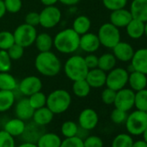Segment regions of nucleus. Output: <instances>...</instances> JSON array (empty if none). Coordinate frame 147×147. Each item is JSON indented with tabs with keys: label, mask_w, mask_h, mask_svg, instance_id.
I'll return each instance as SVG.
<instances>
[{
	"label": "nucleus",
	"mask_w": 147,
	"mask_h": 147,
	"mask_svg": "<svg viewBox=\"0 0 147 147\" xmlns=\"http://www.w3.org/2000/svg\"><path fill=\"white\" fill-rule=\"evenodd\" d=\"M35 67L41 75L54 77L60 73L61 62L55 54L51 51L40 52L36 57Z\"/></svg>",
	"instance_id": "f257e3e1"
},
{
	"label": "nucleus",
	"mask_w": 147,
	"mask_h": 147,
	"mask_svg": "<svg viewBox=\"0 0 147 147\" xmlns=\"http://www.w3.org/2000/svg\"><path fill=\"white\" fill-rule=\"evenodd\" d=\"M53 44L56 50L62 54L75 53L79 49L80 35L73 29L62 30L53 38Z\"/></svg>",
	"instance_id": "f03ea898"
},
{
	"label": "nucleus",
	"mask_w": 147,
	"mask_h": 147,
	"mask_svg": "<svg viewBox=\"0 0 147 147\" xmlns=\"http://www.w3.org/2000/svg\"><path fill=\"white\" fill-rule=\"evenodd\" d=\"M88 70L84 57L81 55L70 56L64 64L65 75L72 82L85 79Z\"/></svg>",
	"instance_id": "7ed1b4c3"
},
{
	"label": "nucleus",
	"mask_w": 147,
	"mask_h": 147,
	"mask_svg": "<svg viewBox=\"0 0 147 147\" xmlns=\"http://www.w3.org/2000/svg\"><path fill=\"white\" fill-rule=\"evenodd\" d=\"M71 102V95L67 90L56 89L47 96L46 107L49 108L54 114H61L69 108Z\"/></svg>",
	"instance_id": "20e7f679"
},
{
	"label": "nucleus",
	"mask_w": 147,
	"mask_h": 147,
	"mask_svg": "<svg viewBox=\"0 0 147 147\" xmlns=\"http://www.w3.org/2000/svg\"><path fill=\"white\" fill-rule=\"evenodd\" d=\"M97 36L100 45L111 49L120 42L121 38L119 29L112 24L110 22L103 24L100 27Z\"/></svg>",
	"instance_id": "39448f33"
},
{
	"label": "nucleus",
	"mask_w": 147,
	"mask_h": 147,
	"mask_svg": "<svg viewBox=\"0 0 147 147\" xmlns=\"http://www.w3.org/2000/svg\"><path fill=\"white\" fill-rule=\"evenodd\" d=\"M125 124L130 135H142L147 126V115L145 112L136 110L127 116Z\"/></svg>",
	"instance_id": "423d86ee"
},
{
	"label": "nucleus",
	"mask_w": 147,
	"mask_h": 147,
	"mask_svg": "<svg viewBox=\"0 0 147 147\" xmlns=\"http://www.w3.org/2000/svg\"><path fill=\"white\" fill-rule=\"evenodd\" d=\"M13 36L16 43L21 45L24 48H27L35 43L37 31L36 27L30 26L24 23L16 28L13 32Z\"/></svg>",
	"instance_id": "0eeeda50"
},
{
	"label": "nucleus",
	"mask_w": 147,
	"mask_h": 147,
	"mask_svg": "<svg viewBox=\"0 0 147 147\" xmlns=\"http://www.w3.org/2000/svg\"><path fill=\"white\" fill-rule=\"evenodd\" d=\"M129 73L123 67H114L107 74L106 86L114 91H119L128 84Z\"/></svg>",
	"instance_id": "6e6552de"
},
{
	"label": "nucleus",
	"mask_w": 147,
	"mask_h": 147,
	"mask_svg": "<svg viewBox=\"0 0 147 147\" xmlns=\"http://www.w3.org/2000/svg\"><path fill=\"white\" fill-rule=\"evenodd\" d=\"M40 24L45 29H52L55 27L61 19V12L59 8L55 5L45 6L39 13Z\"/></svg>",
	"instance_id": "1a4fd4ad"
},
{
	"label": "nucleus",
	"mask_w": 147,
	"mask_h": 147,
	"mask_svg": "<svg viewBox=\"0 0 147 147\" xmlns=\"http://www.w3.org/2000/svg\"><path fill=\"white\" fill-rule=\"evenodd\" d=\"M135 92L131 88H122L116 93L114 107L125 112L130 111L134 107Z\"/></svg>",
	"instance_id": "9d476101"
},
{
	"label": "nucleus",
	"mask_w": 147,
	"mask_h": 147,
	"mask_svg": "<svg viewBox=\"0 0 147 147\" xmlns=\"http://www.w3.org/2000/svg\"><path fill=\"white\" fill-rule=\"evenodd\" d=\"M99 123V115L92 108L83 109L78 117V124L82 130L91 131L94 129Z\"/></svg>",
	"instance_id": "9b49d317"
},
{
	"label": "nucleus",
	"mask_w": 147,
	"mask_h": 147,
	"mask_svg": "<svg viewBox=\"0 0 147 147\" xmlns=\"http://www.w3.org/2000/svg\"><path fill=\"white\" fill-rule=\"evenodd\" d=\"M18 88L22 94L29 97L31 94L42 90V82L40 78L35 76H30L24 78L18 84Z\"/></svg>",
	"instance_id": "f8f14e48"
},
{
	"label": "nucleus",
	"mask_w": 147,
	"mask_h": 147,
	"mask_svg": "<svg viewBox=\"0 0 147 147\" xmlns=\"http://www.w3.org/2000/svg\"><path fill=\"white\" fill-rule=\"evenodd\" d=\"M100 46V40L97 34L88 32L80 36V45L79 49H82L84 52L94 53L96 52Z\"/></svg>",
	"instance_id": "ddd939ff"
},
{
	"label": "nucleus",
	"mask_w": 147,
	"mask_h": 147,
	"mask_svg": "<svg viewBox=\"0 0 147 147\" xmlns=\"http://www.w3.org/2000/svg\"><path fill=\"white\" fill-rule=\"evenodd\" d=\"M91 88H100L106 85L107 72L101 70L99 67L89 69L85 78Z\"/></svg>",
	"instance_id": "4468645a"
},
{
	"label": "nucleus",
	"mask_w": 147,
	"mask_h": 147,
	"mask_svg": "<svg viewBox=\"0 0 147 147\" xmlns=\"http://www.w3.org/2000/svg\"><path fill=\"white\" fill-rule=\"evenodd\" d=\"M112 49L115 58L124 62L131 61L135 52L134 49L130 43L121 41L119 43H117Z\"/></svg>",
	"instance_id": "2eb2a0df"
},
{
	"label": "nucleus",
	"mask_w": 147,
	"mask_h": 147,
	"mask_svg": "<svg viewBox=\"0 0 147 147\" xmlns=\"http://www.w3.org/2000/svg\"><path fill=\"white\" fill-rule=\"evenodd\" d=\"M110 23L117 28H125L126 25L131 21L132 15L129 10L125 8L113 11L110 14Z\"/></svg>",
	"instance_id": "dca6fc26"
},
{
	"label": "nucleus",
	"mask_w": 147,
	"mask_h": 147,
	"mask_svg": "<svg viewBox=\"0 0 147 147\" xmlns=\"http://www.w3.org/2000/svg\"><path fill=\"white\" fill-rule=\"evenodd\" d=\"M131 64L135 71L141 72L147 76V48H142L134 52Z\"/></svg>",
	"instance_id": "f3484780"
},
{
	"label": "nucleus",
	"mask_w": 147,
	"mask_h": 147,
	"mask_svg": "<svg viewBox=\"0 0 147 147\" xmlns=\"http://www.w3.org/2000/svg\"><path fill=\"white\" fill-rule=\"evenodd\" d=\"M34 111L35 109L30 106L28 98L21 99L19 101H18L15 107V114L17 118L24 121L31 119Z\"/></svg>",
	"instance_id": "a211bd4d"
},
{
	"label": "nucleus",
	"mask_w": 147,
	"mask_h": 147,
	"mask_svg": "<svg viewBox=\"0 0 147 147\" xmlns=\"http://www.w3.org/2000/svg\"><path fill=\"white\" fill-rule=\"evenodd\" d=\"M129 11L133 18L147 22V0H132Z\"/></svg>",
	"instance_id": "6ab92c4d"
},
{
	"label": "nucleus",
	"mask_w": 147,
	"mask_h": 147,
	"mask_svg": "<svg viewBox=\"0 0 147 147\" xmlns=\"http://www.w3.org/2000/svg\"><path fill=\"white\" fill-rule=\"evenodd\" d=\"M54 115L55 114L53 113V112L45 106L34 111L32 119L35 124L41 126H44L52 122Z\"/></svg>",
	"instance_id": "aec40b11"
},
{
	"label": "nucleus",
	"mask_w": 147,
	"mask_h": 147,
	"mask_svg": "<svg viewBox=\"0 0 147 147\" xmlns=\"http://www.w3.org/2000/svg\"><path fill=\"white\" fill-rule=\"evenodd\" d=\"M128 84L134 92L144 89L147 87V76L141 72L134 71L129 74Z\"/></svg>",
	"instance_id": "412c9836"
},
{
	"label": "nucleus",
	"mask_w": 147,
	"mask_h": 147,
	"mask_svg": "<svg viewBox=\"0 0 147 147\" xmlns=\"http://www.w3.org/2000/svg\"><path fill=\"white\" fill-rule=\"evenodd\" d=\"M25 127H26V124L24 120L18 118H14L9 119L5 124L4 130L15 138V137L22 136L23 133L24 132Z\"/></svg>",
	"instance_id": "4be33fe9"
},
{
	"label": "nucleus",
	"mask_w": 147,
	"mask_h": 147,
	"mask_svg": "<svg viewBox=\"0 0 147 147\" xmlns=\"http://www.w3.org/2000/svg\"><path fill=\"white\" fill-rule=\"evenodd\" d=\"M61 138L55 132L42 133L36 142L37 147H60Z\"/></svg>",
	"instance_id": "5701e85b"
},
{
	"label": "nucleus",
	"mask_w": 147,
	"mask_h": 147,
	"mask_svg": "<svg viewBox=\"0 0 147 147\" xmlns=\"http://www.w3.org/2000/svg\"><path fill=\"white\" fill-rule=\"evenodd\" d=\"M125 30L130 38L134 40L140 39L144 34V23L132 18L131 21L126 25Z\"/></svg>",
	"instance_id": "b1692460"
},
{
	"label": "nucleus",
	"mask_w": 147,
	"mask_h": 147,
	"mask_svg": "<svg viewBox=\"0 0 147 147\" xmlns=\"http://www.w3.org/2000/svg\"><path fill=\"white\" fill-rule=\"evenodd\" d=\"M14 91L0 90V113L10 110L15 104Z\"/></svg>",
	"instance_id": "393cba45"
},
{
	"label": "nucleus",
	"mask_w": 147,
	"mask_h": 147,
	"mask_svg": "<svg viewBox=\"0 0 147 147\" xmlns=\"http://www.w3.org/2000/svg\"><path fill=\"white\" fill-rule=\"evenodd\" d=\"M91 25L92 24H91V20L89 19V18L84 15H81L74 20L72 29L77 34L82 36L89 31Z\"/></svg>",
	"instance_id": "a878e982"
},
{
	"label": "nucleus",
	"mask_w": 147,
	"mask_h": 147,
	"mask_svg": "<svg viewBox=\"0 0 147 147\" xmlns=\"http://www.w3.org/2000/svg\"><path fill=\"white\" fill-rule=\"evenodd\" d=\"M35 43H36V47L39 50V52L50 51V49L54 46L53 38L51 37V36L49 34H48L46 32L37 34Z\"/></svg>",
	"instance_id": "bb28decb"
},
{
	"label": "nucleus",
	"mask_w": 147,
	"mask_h": 147,
	"mask_svg": "<svg viewBox=\"0 0 147 147\" xmlns=\"http://www.w3.org/2000/svg\"><path fill=\"white\" fill-rule=\"evenodd\" d=\"M18 87L15 77L9 72H0V90L14 91Z\"/></svg>",
	"instance_id": "cd10ccee"
},
{
	"label": "nucleus",
	"mask_w": 147,
	"mask_h": 147,
	"mask_svg": "<svg viewBox=\"0 0 147 147\" xmlns=\"http://www.w3.org/2000/svg\"><path fill=\"white\" fill-rule=\"evenodd\" d=\"M117 59L113 53H105L99 57L98 67L105 72H109L115 67Z\"/></svg>",
	"instance_id": "c85d7f7f"
},
{
	"label": "nucleus",
	"mask_w": 147,
	"mask_h": 147,
	"mask_svg": "<svg viewBox=\"0 0 147 147\" xmlns=\"http://www.w3.org/2000/svg\"><path fill=\"white\" fill-rule=\"evenodd\" d=\"M73 82L74 83H73L72 90L76 96L79 98H85L90 94L91 87L89 86V84L87 82L85 79L76 81Z\"/></svg>",
	"instance_id": "c756f323"
},
{
	"label": "nucleus",
	"mask_w": 147,
	"mask_h": 147,
	"mask_svg": "<svg viewBox=\"0 0 147 147\" xmlns=\"http://www.w3.org/2000/svg\"><path fill=\"white\" fill-rule=\"evenodd\" d=\"M61 132L64 138H71L78 135L79 126L78 125L72 120H67L62 123L61 126Z\"/></svg>",
	"instance_id": "7c9ffc66"
},
{
	"label": "nucleus",
	"mask_w": 147,
	"mask_h": 147,
	"mask_svg": "<svg viewBox=\"0 0 147 147\" xmlns=\"http://www.w3.org/2000/svg\"><path fill=\"white\" fill-rule=\"evenodd\" d=\"M134 107L137 110L145 112L147 110V89H142L135 92Z\"/></svg>",
	"instance_id": "2f4dec72"
},
{
	"label": "nucleus",
	"mask_w": 147,
	"mask_h": 147,
	"mask_svg": "<svg viewBox=\"0 0 147 147\" xmlns=\"http://www.w3.org/2000/svg\"><path fill=\"white\" fill-rule=\"evenodd\" d=\"M133 139L130 134L120 133L118 134L112 142V147H131Z\"/></svg>",
	"instance_id": "473e14b6"
},
{
	"label": "nucleus",
	"mask_w": 147,
	"mask_h": 147,
	"mask_svg": "<svg viewBox=\"0 0 147 147\" xmlns=\"http://www.w3.org/2000/svg\"><path fill=\"white\" fill-rule=\"evenodd\" d=\"M28 99H29L30 106L35 110L46 106L47 96L42 91H39V92H36V93L31 94L30 96L28 97Z\"/></svg>",
	"instance_id": "72a5a7b5"
},
{
	"label": "nucleus",
	"mask_w": 147,
	"mask_h": 147,
	"mask_svg": "<svg viewBox=\"0 0 147 147\" xmlns=\"http://www.w3.org/2000/svg\"><path fill=\"white\" fill-rule=\"evenodd\" d=\"M14 43H15V39H14L13 33L7 30L0 31V49L7 50Z\"/></svg>",
	"instance_id": "f704fd0d"
},
{
	"label": "nucleus",
	"mask_w": 147,
	"mask_h": 147,
	"mask_svg": "<svg viewBox=\"0 0 147 147\" xmlns=\"http://www.w3.org/2000/svg\"><path fill=\"white\" fill-rule=\"evenodd\" d=\"M128 0H102L103 5L108 11H116L125 8Z\"/></svg>",
	"instance_id": "c9c22d12"
},
{
	"label": "nucleus",
	"mask_w": 147,
	"mask_h": 147,
	"mask_svg": "<svg viewBox=\"0 0 147 147\" xmlns=\"http://www.w3.org/2000/svg\"><path fill=\"white\" fill-rule=\"evenodd\" d=\"M11 61L7 50L0 49V72H9L11 68Z\"/></svg>",
	"instance_id": "e433bc0d"
},
{
	"label": "nucleus",
	"mask_w": 147,
	"mask_h": 147,
	"mask_svg": "<svg viewBox=\"0 0 147 147\" xmlns=\"http://www.w3.org/2000/svg\"><path fill=\"white\" fill-rule=\"evenodd\" d=\"M60 147H84L83 139L78 135L71 138H65L61 140Z\"/></svg>",
	"instance_id": "4c0bfd02"
},
{
	"label": "nucleus",
	"mask_w": 147,
	"mask_h": 147,
	"mask_svg": "<svg viewBox=\"0 0 147 147\" xmlns=\"http://www.w3.org/2000/svg\"><path fill=\"white\" fill-rule=\"evenodd\" d=\"M0 147H16L15 138L4 129L0 131Z\"/></svg>",
	"instance_id": "58836bf2"
},
{
	"label": "nucleus",
	"mask_w": 147,
	"mask_h": 147,
	"mask_svg": "<svg viewBox=\"0 0 147 147\" xmlns=\"http://www.w3.org/2000/svg\"><path fill=\"white\" fill-rule=\"evenodd\" d=\"M127 116H128L127 112H125L123 110H120V109L115 107L112 111L110 118H111V120L114 124L120 125V124H123V123L125 122V120L127 119Z\"/></svg>",
	"instance_id": "ea45409f"
},
{
	"label": "nucleus",
	"mask_w": 147,
	"mask_h": 147,
	"mask_svg": "<svg viewBox=\"0 0 147 147\" xmlns=\"http://www.w3.org/2000/svg\"><path fill=\"white\" fill-rule=\"evenodd\" d=\"M7 52L11 60L18 61L23 57V55L24 54V48L15 42L11 47H10L7 49Z\"/></svg>",
	"instance_id": "a19ab883"
},
{
	"label": "nucleus",
	"mask_w": 147,
	"mask_h": 147,
	"mask_svg": "<svg viewBox=\"0 0 147 147\" xmlns=\"http://www.w3.org/2000/svg\"><path fill=\"white\" fill-rule=\"evenodd\" d=\"M7 12L18 13L21 11L23 7L22 0H3Z\"/></svg>",
	"instance_id": "79ce46f5"
},
{
	"label": "nucleus",
	"mask_w": 147,
	"mask_h": 147,
	"mask_svg": "<svg viewBox=\"0 0 147 147\" xmlns=\"http://www.w3.org/2000/svg\"><path fill=\"white\" fill-rule=\"evenodd\" d=\"M117 91H114L109 88H105L101 93V100L106 105H113L115 100Z\"/></svg>",
	"instance_id": "37998d69"
},
{
	"label": "nucleus",
	"mask_w": 147,
	"mask_h": 147,
	"mask_svg": "<svg viewBox=\"0 0 147 147\" xmlns=\"http://www.w3.org/2000/svg\"><path fill=\"white\" fill-rule=\"evenodd\" d=\"M84 147H103L104 143L101 138L96 135H91L87 137L83 140Z\"/></svg>",
	"instance_id": "c03bdc74"
},
{
	"label": "nucleus",
	"mask_w": 147,
	"mask_h": 147,
	"mask_svg": "<svg viewBox=\"0 0 147 147\" xmlns=\"http://www.w3.org/2000/svg\"><path fill=\"white\" fill-rule=\"evenodd\" d=\"M25 24L36 27L37 25H39L40 24V16L38 12L36 11H30L29 13H27V15L25 16Z\"/></svg>",
	"instance_id": "a18cd8bd"
},
{
	"label": "nucleus",
	"mask_w": 147,
	"mask_h": 147,
	"mask_svg": "<svg viewBox=\"0 0 147 147\" xmlns=\"http://www.w3.org/2000/svg\"><path fill=\"white\" fill-rule=\"evenodd\" d=\"M85 62L87 67H88V69H93L95 67H98V61H99V57L94 55V53H89L88 55H86L84 57Z\"/></svg>",
	"instance_id": "49530a36"
},
{
	"label": "nucleus",
	"mask_w": 147,
	"mask_h": 147,
	"mask_svg": "<svg viewBox=\"0 0 147 147\" xmlns=\"http://www.w3.org/2000/svg\"><path fill=\"white\" fill-rule=\"evenodd\" d=\"M81 0H59V2L64 5L71 6V5H76L80 3Z\"/></svg>",
	"instance_id": "de8ad7c7"
},
{
	"label": "nucleus",
	"mask_w": 147,
	"mask_h": 147,
	"mask_svg": "<svg viewBox=\"0 0 147 147\" xmlns=\"http://www.w3.org/2000/svg\"><path fill=\"white\" fill-rule=\"evenodd\" d=\"M6 9L5 6V3L3 0H0V19L3 18L5 17V15L6 14Z\"/></svg>",
	"instance_id": "09e8293b"
},
{
	"label": "nucleus",
	"mask_w": 147,
	"mask_h": 147,
	"mask_svg": "<svg viewBox=\"0 0 147 147\" xmlns=\"http://www.w3.org/2000/svg\"><path fill=\"white\" fill-rule=\"evenodd\" d=\"M40 1L44 6H52L59 2V0H40Z\"/></svg>",
	"instance_id": "8fccbe9b"
},
{
	"label": "nucleus",
	"mask_w": 147,
	"mask_h": 147,
	"mask_svg": "<svg viewBox=\"0 0 147 147\" xmlns=\"http://www.w3.org/2000/svg\"><path fill=\"white\" fill-rule=\"evenodd\" d=\"M131 147H147V143L143 140H138L136 142H133Z\"/></svg>",
	"instance_id": "3c124183"
},
{
	"label": "nucleus",
	"mask_w": 147,
	"mask_h": 147,
	"mask_svg": "<svg viewBox=\"0 0 147 147\" xmlns=\"http://www.w3.org/2000/svg\"><path fill=\"white\" fill-rule=\"evenodd\" d=\"M18 147H37L36 143H32V142H24L21 144H19Z\"/></svg>",
	"instance_id": "603ef678"
},
{
	"label": "nucleus",
	"mask_w": 147,
	"mask_h": 147,
	"mask_svg": "<svg viewBox=\"0 0 147 147\" xmlns=\"http://www.w3.org/2000/svg\"><path fill=\"white\" fill-rule=\"evenodd\" d=\"M126 71L129 73V74H131V73H132V72H134L135 71V69H134V67H133V66L130 63V65L127 67V68H126Z\"/></svg>",
	"instance_id": "864d4df0"
},
{
	"label": "nucleus",
	"mask_w": 147,
	"mask_h": 147,
	"mask_svg": "<svg viewBox=\"0 0 147 147\" xmlns=\"http://www.w3.org/2000/svg\"><path fill=\"white\" fill-rule=\"evenodd\" d=\"M143 137H144V140L147 143V126H146V128H145V130H144V131L143 132Z\"/></svg>",
	"instance_id": "5fc2aeb1"
},
{
	"label": "nucleus",
	"mask_w": 147,
	"mask_h": 147,
	"mask_svg": "<svg viewBox=\"0 0 147 147\" xmlns=\"http://www.w3.org/2000/svg\"><path fill=\"white\" fill-rule=\"evenodd\" d=\"M144 36H145L147 38V22L144 23Z\"/></svg>",
	"instance_id": "6e6d98bb"
},
{
	"label": "nucleus",
	"mask_w": 147,
	"mask_h": 147,
	"mask_svg": "<svg viewBox=\"0 0 147 147\" xmlns=\"http://www.w3.org/2000/svg\"><path fill=\"white\" fill-rule=\"evenodd\" d=\"M145 113H146V115H147V110L145 111Z\"/></svg>",
	"instance_id": "4d7b16f0"
}]
</instances>
